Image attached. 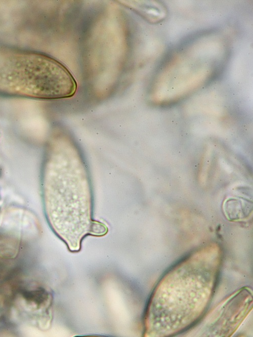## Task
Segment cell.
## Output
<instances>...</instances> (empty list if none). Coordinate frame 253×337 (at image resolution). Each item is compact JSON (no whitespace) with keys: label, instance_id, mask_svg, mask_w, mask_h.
Masks as SVG:
<instances>
[{"label":"cell","instance_id":"obj_1","mask_svg":"<svg viewBox=\"0 0 253 337\" xmlns=\"http://www.w3.org/2000/svg\"><path fill=\"white\" fill-rule=\"evenodd\" d=\"M60 144L46 165L44 209L55 233L70 251L76 252L87 235L103 236L108 228L92 219L91 188L80 153L67 140Z\"/></svg>","mask_w":253,"mask_h":337},{"label":"cell","instance_id":"obj_2","mask_svg":"<svg viewBox=\"0 0 253 337\" xmlns=\"http://www.w3.org/2000/svg\"><path fill=\"white\" fill-rule=\"evenodd\" d=\"M226 203L234 208H235V209H225L226 212L231 210V212L226 213L228 217H231V218H233V217L234 219H238L240 218H242L241 216V214H243L244 216L245 214H247L246 212H245V209L248 210V209L245 207L246 204L244 205L243 201L242 200L234 199L227 201H226Z\"/></svg>","mask_w":253,"mask_h":337}]
</instances>
